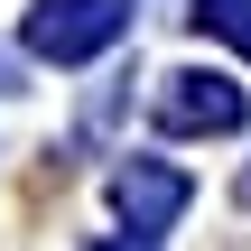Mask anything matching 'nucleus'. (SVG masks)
<instances>
[{"instance_id": "obj_6", "label": "nucleus", "mask_w": 251, "mask_h": 251, "mask_svg": "<svg viewBox=\"0 0 251 251\" xmlns=\"http://www.w3.org/2000/svg\"><path fill=\"white\" fill-rule=\"evenodd\" d=\"M242 205H251V168H242Z\"/></svg>"}, {"instance_id": "obj_1", "label": "nucleus", "mask_w": 251, "mask_h": 251, "mask_svg": "<svg viewBox=\"0 0 251 251\" xmlns=\"http://www.w3.org/2000/svg\"><path fill=\"white\" fill-rule=\"evenodd\" d=\"M158 130H186V140H224V130H242V84L233 75H214V65H177V75H158Z\"/></svg>"}, {"instance_id": "obj_2", "label": "nucleus", "mask_w": 251, "mask_h": 251, "mask_svg": "<svg viewBox=\"0 0 251 251\" xmlns=\"http://www.w3.org/2000/svg\"><path fill=\"white\" fill-rule=\"evenodd\" d=\"M121 28H130V0H47V9H28V47L47 65H84Z\"/></svg>"}, {"instance_id": "obj_4", "label": "nucleus", "mask_w": 251, "mask_h": 251, "mask_svg": "<svg viewBox=\"0 0 251 251\" xmlns=\"http://www.w3.org/2000/svg\"><path fill=\"white\" fill-rule=\"evenodd\" d=\"M196 28H214L233 56H251V0H196Z\"/></svg>"}, {"instance_id": "obj_3", "label": "nucleus", "mask_w": 251, "mask_h": 251, "mask_svg": "<svg viewBox=\"0 0 251 251\" xmlns=\"http://www.w3.org/2000/svg\"><path fill=\"white\" fill-rule=\"evenodd\" d=\"M186 177L177 168H158V158H130V168H112V205H121V224L130 233H168L177 214H186Z\"/></svg>"}, {"instance_id": "obj_5", "label": "nucleus", "mask_w": 251, "mask_h": 251, "mask_svg": "<svg viewBox=\"0 0 251 251\" xmlns=\"http://www.w3.org/2000/svg\"><path fill=\"white\" fill-rule=\"evenodd\" d=\"M102 251H158V242H149V233H130V242H102Z\"/></svg>"}]
</instances>
